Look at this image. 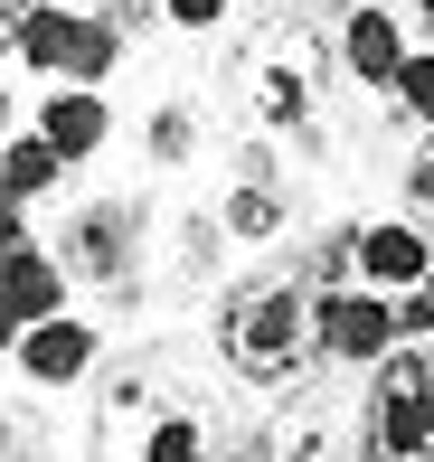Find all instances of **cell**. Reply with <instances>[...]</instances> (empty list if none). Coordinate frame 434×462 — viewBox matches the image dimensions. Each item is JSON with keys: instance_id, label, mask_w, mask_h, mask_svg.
Wrapping results in <instances>:
<instances>
[{"instance_id": "cell-4", "label": "cell", "mask_w": 434, "mask_h": 462, "mask_svg": "<svg viewBox=\"0 0 434 462\" xmlns=\"http://www.w3.org/2000/svg\"><path fill=\"white\" fill-rule=\"evenodd\" d=\"M142 245H152V208H142V199H86L67 226H57L48 255L67 264V283L105 292L114 311H142V292H152V274H142Z\"/></svg>"}, {"instance_id": "cell-8", "label": "cell", "mask_w": 434, "mask_h": 462, "mask_svg": "<svg viewBox=\"0 0 434 462\" xmlns=\"http://www.w3.org/2000/svg\"><path fill=\"white\" fill-rule=\"evenodd\" d=\"M406 57H416V29H406V10H397V0H359V10L340 19V76H349V86L387 95Z\"/></svg>"}, {"instance_id": "cell-23", "label": "cell", "mask_w": 434, "mask_h": 462, "mask_svg": "<svg viewBox=\"0 0 434 462\" xmlns=\"http://www.w3.org/2000/svg\"><path fill=\"white\" fill-rule=\"evenodd\" d=\"M114 29H123V48H142V38H152V29H171V19H161V0H114Z\"/></svg>"}, {"instance_id": "cell-21", "label": "cell", "mask_w": 434, "mask_h": 462, "mask_svg": "<svg viewBox=\"0 0 434 462\" xmlns=\"http://www.w3.org/2000/svg\"><path fill=\"white\" fill-rule=\"evenodd\" d=\"M397 189H406V217L434 236V133L416 142V161H406V180H397Z\"/></svg>"}, {"instance_id": "cell-30", "label": "cell", "mask_w": 434, "mask_h": 462, "mask_svg": "<svg viewBox=\"0 0 434 462\" xmlns=\"http://www.w3.org/2000/svg\"><path fill=\"white\" fill-rule=\"evenodd\" d=\"M19 133V104H10V86H0V142H10Z\"/></svg>"}, {"instance_id": "cell-14", "label": "cell", "mask_w": 434, "mask_h": 462, "mask_svg": "<svg viewBox=\"0 0 434 462\" xmlns=\"http://www.w3.org/2000/svg\"><path fill=\"white\" fill-rule=\"evenodd\" d=\"M217 255H226V226H217V208H189V217L171 226V292H180V302H199V292H208Z\"/></svg>"}, {"instance_id": "cell-22", "label": "cell", "mask_w": 434, "mask_h": 462, "mask_svg": "<svg viewBox=\"0 0 434 462\" xmlns=\"http://www.w3.org/2000/svg\"><path fill=\"white\" fill-rule=\"evenodd\" d=\"M397 340H434V274L416 292H397Z\"/></svg>"}, {"instance_id": "cell-5", "label": "cell", "mask_w": 434, "mask_h": 462, "mask_svg": "<svg viewBox=\"0 0 434 462\" xmlns=\"http://www.w3.org/2000/svg\"><path fill=\"white\" fill-rule=\"evenodd\" d=\"M255 462H359V406L340 387H293L264 425Z\"/></svg>"}, {"instance_id": "cell-25", "label": "cell", "mask_w": 434, "mask_h": 462, "mask_svg": "<svg viewBox=\"0 0 434 462\" xmlns=\"http://www.w3.org/2000/svg\"><path fill=\"white\" fill-rule=\"evenodd\" d=\"M29 199H10V189H0V264H10V255H29Z\"/></svg>"}, {"instance_id": "cell-1", "label": "cell", "mask_w": 434, "mask_h": 462, "mask_svg": "<svg viewBox=\"0 0 434 462\" xmlns=\"http://www.w3.org/2000/svg\"><path fill=\"white\" fill-rule=\"evenodd\" d=\"M95 462H217V387L180 340H142L114 368H95V415H86Z\"/></svg>"}, {"instance_id": "cell-24", "label": "cell", "mask_w": 434, "mask_h": 462, "mask_svg": "<svg viewBox=\"0 0 434 462\" xmlns=\"http://www.w3.org/2000/svg\"><path fill=\"white\" fill-rule=\"evenodd\" d=\"M226 10H236V0H161V19H171V29H189V38H208Z\"/></svg>"}, {"instance_id": "cell-19", "label": "cell", "mask_w": 434, "mask_h": 462, "mask_svg": "<svg viewBox=\"0 0 434 462\" xmlns=\"http://www.w3.org/2000/svg\"><path fill=\"white\" fill-rule=\"evenodd\" d=\"M123 67V29L105 10H86V29H76V67H67V86H105V76Z\"/></svg>"}, {"instance_id": "cell-7", "label": "cell", "mask_w": 434, "mask_h": 462, "mask_svg": "<svg viewBox=\"0 0 434 462\" xmlns=\"http://www.w3.org/2000/svg\"><path fill=\"white\" fill-rule=\"evenodd\" d=\"M312 330H321V368L368 377L387 349H397V302H387V292H368V283L321 292V302H312Z\"/></svg>"}, {"instance_id": "cell-26", "label": "cell", "mask_w": 434, "mask_h": 462, "mask_svg": "<svg viewBox=\"0 0 434 462\" xmlns=\"http://www.w3.org/2000/svg\"><path fill=\"white\" fill-rule=\"evenodd\" d=\"M29 10H38V0H0V57L19 48V29H29Z\"/></svg>"}, {"instance_id": "cell-15", "label": "cell", "mask_w": 434, "mask_h": 462, "mask_svg": "<svg viewBox=\"0 0 434 462\" xmlns=\"http://www.w3.org/2000/svg\"><path fill=\"white\" fill-rule=\"evenodd\" d=\"M142 152H152V171H189V161L208 152V114H199L189 95L152 104V123H142Z\"/></svg>"}, {"instance_id": "cell-13", "label": "cell", "mask_w": 434, "mask_h": 462, "mask_svg": "<svg viewBox=\"0 0 434 462\" xmlns=\"http://www.w3.org/2000/svg\"><path fill=\"white\" fill-rule=\"evenodd\" d=\"M76 29H86V10H67V0H38L29 29H19V48H10V67L38 76V86H67V67H76Z\"/></svg>"}, {"instance_id": "cell-18", "label": "cell", "mask_w": 434, "mask_h": 462, "mask_svg": "<svg viewBox=\"0 0 434 462\" xmlns=\"http://www.w3.org/2000/svg\"><path fill=\"white\" fill-rule=\"evenodd\" d=\"M387 114H397V123H416V142L434 133V48H416V57L397 67V86H387Z\"/></svg>"}, {"instance_id": "cell-28", "label": "cell", "mask_w": 434, "mask_h": 462, "mask_svg": "<svg viewBox=\"0 0 434 462\" xmlns=\"http://www.w3.org/2000/svg\"><path fill=\"white\" fill-rule=\"evenodd\" d=\"M368 462H434V434L425 444H397V453H368Z\"/></svg>"}, {"instance_id": "cell-3", "label": "cell", "mask_w": 434, "mask_h": 462, "mask_svg": "<svg viewBox=\"0 0 434 462\" xmlns=\"http://www.w3.org/2000/svg\"><path fill=\"white\" fill-rule=\"evenodd\" d=\"M226 104L255 123L264 142H302L321 152V104H330V38L312 10H274L226 48Z\"/></svg>"}, {"instance_id": "cell-20", "label": "cell", "mask_w": 434, "mask_h": 462, "mask_svg": "<svg viewBox=\"0 0 434 462\" xmlns=\"http://www.w3.org/2000/svg\"><path fill=\"white\" fill-rule=\"evenodd\" d=\"M0 462H48V415L38 406H0Z\"/></svg>"}, {"instance_id": "cell-16", "label": "cell", "mask_w": 434, "mask_h": 462, "mask_svg": "<svg viewBox=\"0 0 434 462\" xmlns=\"http://www.w3.org/2000/svg\"><path fill=\"white\" fill-rule=\"evenodd\" d=\"M293 283L312 292V302H321V292H349V283H359V217H349V226H321V236L293 255Z\"/></svg>"}, {"instance_id": "cell-9", "label": "cell", "mask_w": 434, "mask_h": 462, "mask_svg": "<svg viewBox=\"0 0 434 462\" xmlns=\"http://www.w3.org/2000/svg\"><path fill=\"white\" fill-rule=\"evenodd\" d=\"M10 368L29 377V387H86L95 368H105V330L95 321H38V330H19V349H10Z\"/></svg>"}, {"instance_id": "cell-31", "label": "cell", "mask_w": 434, "mask_h": 462, "mask_svg": "<svg viewBox=\"0 0 434 462\" xmlns=\"http://www.w3.org/2000/svg\"><path fill=\"white\" fill-rule=\"evenodd\" d=\"M217 462H255V444H226V453H217Z\"/></svg>"}, {"instance_id": "cell-29", "label": "cell", "mask_w": 434, "mask_h": 462, "mask_svg": "<svg viewBox=\"0 0 434 462\" xmlns=\"http://www.w3.org/2000/svg\"><path fill=\"white\" fill-rule=\"evenodd\" d=\"M10 349H19V311L0 302V359H10Z\"/></svg>"}, {"instance_id": "cell-10", "label": "cell", "mask_w": 434, "mask_h": 462, "mask_svg": "<svg viewBox=\"0 0 434 462\" xmlns=\"http://www.w3.org/2000/svg\"><path fill=\"white\" fill-rule=\"evenodd\" d=\"M425 274H434V236L416 217H359V283L368 292L397 302V292H416Z\"/></svg>"}, {"instance_id": "cell-27", "label": "cell", "mask_w": 434, "mask_h": 462, "mask_svg": "<svg viewBox=\"0 0 434 462\" xmlns=\"http://www.w3.org/2000/svg\"><path fill=\"white\" fill-rule=\"evenodd\" d=\"M406 29H416V48H434V0H406Z\"/></svg>"}, {"instance_id": "cell-17", "label": "cell", "mask_w": 434, "mask_h": 462, "mask_svg": "<svg viewBox=\"0 0 434 462\" xmlns=\"http://www.w3.org/2000/svg\"><path fill=\"white\" fill-rule=\"evenodd\" d=\"M57 180H67V161L48 152V133H38V123L0 142V189H10V199H29V208H38V199L57 189Z\"/></svg>"}, {"instance_id": "cell-12", "label": "cell", "mask_w": 434, "mask_h": 462, "mask_svg": "<svg viewBox=\"0 0 434 462\" xmlns=\"http://www.w3.org/2000/svg\"><path fill=\"white\" fill-rule=\"evenodd\" d=\"M0 302L19 311V330H38V321H67L76 283H67V264H57L48 245H29V255H10V264H0Z\"/></svg>"}, {"instance_id": "cell-11", "label": "cell", "mask_w": 434, "mask_h": 462, "mask_svg": "<svg viewBox=\"0 0 434 462\" xmlns=\"http://www.w3.org/2000/svg\"><path fill=\"white\" fill-rule=\"evenodd\" d=\"M29 123L48 133V152L67 161V171H86V161L114 142V104H105V86H48Z\"/></svg>"}, {"instance_id": "cell-2", "label": "cell", "mask_w": 434, "mask_h": 462, "mask_svg": "<svg viewBox=\"0 0 434 462\" xmlns=\"http://www.w3.org/2000/svg\"><path fill=\"white\" fill-rule=\"evenodd\" d=\"M208 359L236 377V387L274 396V406L293 387H312L321 330H312V292L293 283V264H264V274L226 283L217 302H208Z\"/></svg>"}, {"instance_id": "cell-32", "label": "cell", "mask_w": 434, "mask_h": 462, "mask_svg": "<svg viewBox=\"0 0 434 462\" xmlns=\"http://www.w3.org/2000/svg\"><path fill=\"white\" fill-rule=\"evenodd\" d=\"M67 10H114V0H67Z\"/></svg>"}, {"instance_id": "cell-6", "label": "cell", "mask_w": 434, "mask_h": 462, "mask_svg": "<svg viewBox=\"0 0 434 462\" xmlns=\"http://www.w3.org/2000/svg\"><path fill=\"white\" fill-rule=\"evenodd\" d=\"M208 208H217L226 245H283V226H293V189H283L274 142H245V152L226 161V180H217Z\"/></svg>"}]
</instances>
